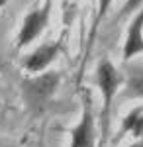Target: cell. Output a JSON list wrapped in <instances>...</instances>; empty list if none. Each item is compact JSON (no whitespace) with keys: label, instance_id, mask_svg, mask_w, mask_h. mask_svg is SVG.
<instances>
[{"label":"cell","instance_id":"cell-1","mask_svg":"<svg viewBox=\"0 0 143 147\" xmlns=\"http://www.w3.org/2000/svg\"><path fill=\"white\" fill-rule=\"evenodd\" d=\"M59 73L49 71V73H41V75H33L30 79L22 82V94L24 100L28 104V108L33 112H41L47 108V104L51 102L53 94H55L57 86H59Z\"/></svg>","mask_w":143,"mask_h":147},{"label":"cell","instance_id":"cell-2","mask_svg":"<svg viewBox=\"0 0 143 147\" xmlns=\"http://www.w3.org/2000/svg\"><path fill=\"white\" fill-rule=\"evenodd\" d=\"M96 84H98L100 92H102V100H104V108H102V124L104 125H102V131L106 136L108 134V124H110L112 100H114L116 90L120 86V75L108 59H102L98 69H96Z\"/></svg>","mask_w":143,"mask_h":147},{"label":"cell","instance_id":"cell-3","mask_svg":"<svg viewBox=\"0 0 143 147\" xmlns=\"http://www.w3.org/2000/svg\"><path fill=\"white\" fill-rule=\"evenodd\" d=\"M69 147H96V125H94V114L90 100H84L82 116L77 127L71 131V145Z\"/></svg>","mask_w":143,"mask_h":147},{"label":"cell","instance_id":"cell-4","mask_svg":"<svg viewBox=\"0 0 143 147\" xmlns=\"http://www.w3.org/2000/svg\"><path fill=\"white\" fill-rule=\"evenodd\" d=\"M49 14H51V0L45 2L43 8L33 10L26 16L22 30H20V35H18V47H26L43 32L47 22H49Z\"/></svg>","mask_w":143,"mask_h":147},{"label":"cell","instance_id":"cell-5","mask_svg":"<svg viewBox=\"0 0 143 147\" xmlns=\"http://www.w3.org/2000/svg\"><path fill=\"white\" fill-rule=\"evenodd\" d=\"M59 49H61L59 43H43V45H39L33 53H30L26 57L24 69L30 71V73H41L43 69H47L55 61Z\"/></svg>","mask_w":143,"mask_h":147},{"label":"cell","instance_id":"cell-6","mask_svg":"<svg viewBox=\"0 0 143 147\" xmlns=\"http://www.w3.org/2000/svg\"><path fill=\"white\" fill-rule=\"evenodd\" d=\"M139 53H143V8L127 28L125 43H123V59L127 61Z\"/></svg>","mask_w":143,"mask_h":147},{"label":"cell","instance_id":"cell-7","mask_svg":"<svg viewBox=\"0 0 143 147\" xmlns=\"http://www.w3.org/2000/svg\"><path fill=\"white\" fill-rule=\"evenodd\" d=\"M125 98H143V65H130L127 67V80H125Z\"/></svg>","mask_w":143,"mask_h":147},{"label":"cell","instance_id":"cell-8","mask_svg":"<svg viewBox=\"0 0 143 147\" xmlns=\"http://www.w3.org/2000/svg\"><path fill=\"white\" fill-rule=\"evenodd\" d=\"M121 131H130L133 137H143V106L133 108L132 112L123 118L121 124Z\"/></svg>","mask_w":143,"mask_h":147},{"label":"cell","instance_id":"cell-9","mask_svg":"<svg viewBox=\"0 0 143 147\" xmlns=\"http://www.w3.org/2000/svg\"><path fill=\"white\" fill-rule=\"evenodd\" d=\"M143 4V0H125V4H123V8L120 10V14H118V18H123V16H127V14H132V12H135L139 6Z\"/></svg>","mask_w":143,"mask_h":147},{"label":"cell","instance_id":"cell-10","mask_svg":"<svg viewBox=\"0 0 143 147\" xmlns=\"http://www.w3.org/2000/svg\"><path fill=\"white\" fill-rule=\"evenodd\" d=\"M110 4H112V0H98V16H96V20H94V28L104 20V16H106L108 8H110Z\"/></svg>","mask_w":143,"mask_h":147},{"label":"cell","instance_id":"cell-11","mask_svg":"<svg viewBox=\"0 0 143 147\" xmlns=\"http://www.w3.org/2000/svg\"><path fill=\"white\" fill-rule=\"evenodd\" d=\"M130 147H143V137H139V139H137L133 145H130Z\"/></svg>","mask_w":143,"mask_h":147},{"label":"cell","instance_id":"cell-12","mask_svg":"<svg viewBox=\"0 0 143 147\" xmlns=\"http://www.w3.org/2000/svg\"><path fill=\"white\" fill-rule=\"evenodd\" d=\"M6 2H8V0H0V6H4V4H6Z\"/></svg>","mask_w":143,"mask_h":147}]
</instances>
